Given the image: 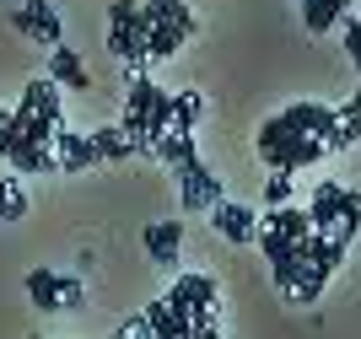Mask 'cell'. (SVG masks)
<instances>
[{"instance_id":"cell-17","label":"cell","mask_w":361,"mask_h":339,"mask_svg":"<svg viewBox=\"0 0 361 339\" xmlns=\"http://www.w3.org/2000/svg\"><path fill=\"white\" fill-rule=\"evenodd\" d=\"M200 113H205V97H200V92H173V130L195 135Z\"/></svg>"},{"instance_id":"cell-5","label":"cell","mask_w":361,"mask_h":339,"mask_svg":"<svg viewBox=\"0 0 361 339\" xmlns=\"http://www.w3.org/2000/svg\"><path fill=\"white\" fill-rule=\"evenodd\" d=\"M27 296L38 312H65V307H81L87 302V285L81 275H54V269H32L27 275Z\"/></svg>"},{"instance_id":"cell-22","label":"cell","mask_w":361,"mask_h":339,"mask_svg":"<svg viewBox=\"0 0 361 339\" xmlns=\"http://www.w3.org/2000/svg\"><path fill=\"white\" fill-rule=\"evenodd\" d=\"M119 339H151V328H146V312H140V318H124V323H119Z\"/></svg>"},{"instance_id":"cell-8","label":"cell","mask_w":361,"mask_h":339,"mask_svg":"<svg viewBox=\"0 0 361 339\" xmlns=\"http://www.w3.org/2000/svg\"><path fill=\"white\" fill-rule=\"evenodd\" d=\"M54 156H60V173H92V167L103 162V151H97V140L92 135H81V130H54Z\"/></svg>"},{"instance_id":"cell-7","label":"cell","mask_w":361,"mask_h":339,"mask_svg":"<svg viewBox=\"0 0 361 339\" xmlns=\"http://www.w3.org/2000/svg\"><path fill=\"white\" fill-rule=\"evenodd\" d=\"M11 27L22 32V38H32V44H65V27H60V16H54V6L49 0H22L11 11Z\"/></svg>"},{"instance_id":"cell-18","label":"cell","mask_w":361,"mask_h":339,"mask_svg":"<svg viewBox=\"0 0 361 339\" xmlns=\"http://www.w3.org/2000/svg\"><path fill=\"white\" fill-rule=\"evenodd\" d=\"M22 216H27V194H22L16 178H6L0 183V221H22Z\"/></svg>"},{"instance_id":"cell-21","label":"cell","mask_w":361,"mask_h":339,"mask_svg":"<svg viewBox=\"0 0 361 339\" xmlns=\"http://www.w3.org/2000/svg\"><path fill=\"white\" fill-rule=\"evenodd\" d=\"M135 11H140V0H114V6H108V27H130Z\"/></svg>"},{"instance_id":"cell-13","label":"cell","mask_w":361,"mask_h":339,"mask_svg":"<svg viewBox=\"0 0 361 339\" xmlns=\"http://www.w3.org/2000/svg\"><path fill=\"white\" fill-rule=\"evenodd\" d=\"M49 75H54L60 87H71V92H92V75H87V65H81V54L65 49V44L49 49Z\"/></svg>"},{"instance_id":"cell-9","label":"cell","mask_w":361,"mask_h":339,"mask_svg":"<svg viewBox=\"0 0 361 339\" xmlns=\"http://www.w3.org/2000/svg\"><path fill=\"white\" fill-rule=\"evenodd\" d=\"M146 259L157 269H178V248H183V216H173V221H151L146 232Z\"/></svg>"},{"instance_id":"cell-15","label":"cell","mask_w":361,"mask_h":339,"mask_svg":"<svg viewBox=\"0 0 361 339\" xmlns=\"http://www.w3.org/2000/svg\"><path fill=\"white\" fill-rule=\"evenodd\" d=\"M259 226H275V232H286V237H307L313 232V221H307V205H264V216H259Z\"/></svg>"},{"instance_id":"cell-14","label":"cell","mask_w":361,"mask_h":339,"mask_svg":"<svg viewBox=\"0 0 361 339\" xmlns=\"http://www.w3.org/2000/svg\"><path fill=\"white\" fill-rule=\"evenodd\" d=\"M334 113H340V118H334V130H329L324 146H329V151H350L361 140V87H356V97H350L345 108H334Z\"/></svg>"},{"instance_id":"cell-12","label":"cell","mask_w":361,"mask_h":339,"mask_svg":"<svg viewBox=\"0 0 361 339\" xmlns=\"http://www.w3.org/2000/svg\"><path fill=\"white\" fill-rule=\"evenodd\" d=\"M281 118H286V130H297V135H313V140H329V130H334V108H324V103H291V108H281Z\"/></svg>"},{"instance_id":"cell-16","label":"cell","mask_w":361,"mask_h":339,"mask_svg":"<svg viewBox=\"0 0 361 339\" xmlns=\"http://www.w3.org/2000/svg\"><path fill=\"white\" fill-rule=\"evenodd\" d=\"M151 156H162L167 167H178V162H189V156H200V151H195V135L162 130V135H157V146H151Z\"/></svg>"},{"instance_id":"cell-20","label":"cell","mask_w":361,"mask_h":339,"mask_svg":"<svg viewBox=\"0 0 361 339\" xmlns=\"http://www.w3.org/2000/svg\"><path fill=\"white\" fill-rule=\"evenodd\" d=\"M340 32H345V49H350V65L361 70V16H345L340 22Z\"/></svg>"},{"instance_id":"cell-10","label":"cell","mask_w":361,"mask_h":339,"mask_svg":"<svg viewBox=\"0 0 361 339\" xmlns=\"http://www.w3.org/2000/svg\"><path fill=\"white\" fill-rule=\"evenodd\" d=\"M211 226L226 237V242H254L259 237V210L232 205V199H216L211 205Z\"/></svg>"},{"instance_id":"cell-6","label":"cell","mask_w":361,"mask_h":339,"mask_svg":"<svg viewBox=\"0 0 361 339\" xmlns=\"http://www.w3.org/2000/svg\"><path fill=\"white\" fill-rule=\"evenodd\" d=\"M173 173H178V205L189 210V216H200V210H211L216 199H221V178H216L211 167L200 162V156L178 162Z\"/></svg>"},{"instance_id":"cell-1","label":"cell","mask_w":361,"mask_h":339,"mask_svg":"<svg viewBox=\"0 0 361 339\" xmlns=\"http://www.w3.org/2000/svg\"><path fill=\"white\" fill-rule=\"evenodd\" d=\"M119 130L130 135V146H135V156H151V146H157V135L173 130V92L157 87L140 65H130V103H124V118Z\"/></svg>"},{"instance_id":"cell-11","label":"cell","mask_w":361,"mask_h":339,"mask_svg":"<svg viewBox=\"0 0 361 339\" xmlns=\"http://www.w3.org/2000/svg\"><path fill=\"white\" fill-rule=\"evenodd\" d=\"M200 32V22L195 16H162L157 27H151V44H146V59H173L189 38Z\"/></svg>"},{"instance_id":"cell-3","label":"cell","mask_w":361,"mask_h":339,"mask_svg":"<svg viewBox=\"0 0 361 339\" xmlns=\"http://www.w3.org/2000/svg\"><path fill=\"white\" fill-rule=\"evenodd\" d=\"M254 151L264 156V167H270V173H291V178H297V173H307V167H313L318 156H329V146H324V140L286 130V118H281V113L259 124Z\"/></svg>"},{"instance_id":"cell-2","label":"cell","mask_w":361,"mask_h":339,"mask_svg":"<svg viewBox=\"0 0 361 339\" xmlns=\"http://www.w3.org/2000/svg\"><path fill=\"white\" fill-rule=\"evenodd\" d=\"M167 307H173V318H183L189 323V334L195 339H216L221 334V285L211 281V275H189V269H178V281H173V291L162 296Z\"/></svg>"},{"instance_id":"cell-19","label":"cell","mask_w":361,"mask_h":339,"mask_svg":"<svg viewBox=\"0 0 361 339\" xmlns=\"http://www.w3.org/2000/svg\"><path fill=\"white\" fill-rule=\"evenodd\" d=\"M291 199V173H270V183H264V205H286Z\"/></svg>"},{"instance_id":"cell-4","label":"cell","mask_w":361,"mask_h":339,"mask_svg":"<svg viewBox=\"0 0 361 339\" xmlns=\"http://www.w3.org/2000/svg\"><path fill=\"white\" fill-rule=\"evenodd\" d=\"M307 221L313 232H334L340 221H361V189H345V183H318L313 199H307Z\"/></svg>"}]
</instances>
